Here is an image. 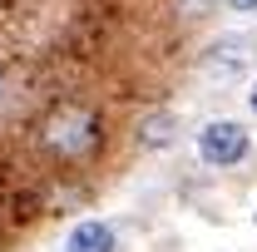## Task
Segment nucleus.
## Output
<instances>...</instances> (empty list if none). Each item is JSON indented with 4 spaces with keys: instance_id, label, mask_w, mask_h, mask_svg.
Masks as SVG:
<instances>
[{
    "instance_id": "7",
    "label": "nucleus",
    "mask_w": 257,
    "mask_h": 252,
    "mask_svg": "<svg viewBox=\"0 0 257 252\" xmlns=\"http://www.w3.org/2000/svg\"><path fill=\"white\" fill-rule=\"evenodd\" d=\"M247 109H252V114H257V84H252V89H247Z\"/></svg>"
},
{
    "instance_id": "6",
    "label": "nucleus",
    "mask_w": 257,
    "mask_h": 252,
    "mask_svg": "<svg viewBox=\"0 0 257 252\" xmlns=\"http://www.w3.org/2000/svg\"><path fill=\"white\" fill-rule=\"evenodd\" d=\"M223 5H227V10H242V15H252V10H257V0H223Z\"/></svg>"
},
{
    "instance_id": "1",
    "label": "nucleus",
    "mask_w": 257,
    "mask_h": 252,
    "mask_svg": "<svg viewBox=\"0 0 257 252\" xmlns=\"http://www.w3.org/2000/svg\"><path fill=\"white\" fill-rule=\"evenodd\" d=\"M40 144H45V154H55L60 163H79V158L99 154V144H104V119H99L94 104L64 99V104H55V109L45 114Z\"/></svg>"
},
{
    "instance_id": "4",
    "label": "nucleus",
    "mask_w": 257,
    "mask_h": 252,
    "mask_svg": "<svg viewBox=\"0 0 257 252\" xmlns=\"http://www.w3.org/2000/svg\"><path fill=\"white\" fill-rule=\"evenodd\" d=\"M64 252H119V237H114V227L109 222H79L74 232H69V242H64Z\"/></svg>"
},
{
    "instance_id": "2",
    "label": "nucleus",
    "mask_w": 257,
    "mask_h": 252,
    "mask_svg": "<svg viewBox=\"0 0 257 252\" xmlns=\"http://www.w3.org/2000/svg\"><path fill=\"white\" fill-rule=\"evenodd\" d=\"M247 149H252L247 129L232 124V119H213V124H203V134H198V158L208 168H232V163L247 158Z\"/></svg>"
},
{
    "instance_id": "5",
    "label": "nucleus",
    "mask_w": 257,
    "mask_h": 252,
    "mask_svg": "<svg viewBox=\"0 0 257 252\" xmlns=\"http://www.w3.org/2000/svg\"><path fill=\"white\" fill-rule=\"evenodd\" d=\"M173 129H178L173 114H154V119H144V129H139V144H144V149H163V144L173 139Z\"/></svg>"
},
{
    "instance_id": "3",
    "label": "nucleus",
    "mask_w": 257,
    "mask_h": 252,
    "mask_svg": "<svg viewBox=\"0 0 257 252\" xmlns=\"http://www.w3.org/2000/svg\"><path fill=\"white\" fill-rule=\"evenodd\" d=\"M247 40H237V35H227V40H218L213 50H208V60H203V69H208V79H218V84H232L242 69H247Z\"/></svg>"
}]
</instances>
